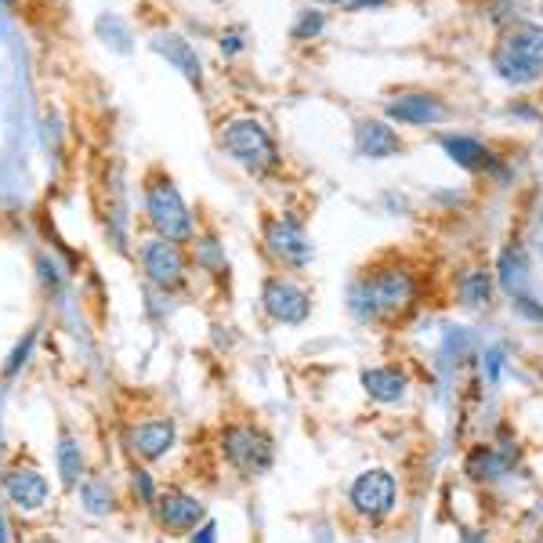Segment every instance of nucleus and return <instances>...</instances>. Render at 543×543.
<instances>
[{"mask_svg": "<svg viewBox=\"0 0 543 543\" xmlns=\"http://www.w3.org/2000/svg\"><path fill=\"white\" fill-rule=\"evenodd\" d=\"M493 69L496 77L515 87L536 84L543 77V26L515 22L493 48Z\"/></svg>", "mask_w": 543, "mask_h": 543, "instance_id": "obj_1", "label": "nucleus"}, {"mask_svg": "<svg viewBox=\"0 0 543 543\" xmlns=\"http://www.w3.org/2000/svg\"><path fill=\"white\" fill-rule=\"evenodd\" d=\"M417 283L406 268H381L373 276H362L352 286V312L359 319H377V315H399L410 308Z\"/></svg>", "mask_w": 543, "mask_h": 543, "instance_id": "obj_2", "label": "nucleus"}, {"mask_svg": "<svg viewBox=\"0 0 543 543\" xmlns=\"http://www.w3.org/2000/svg\"><path fill=\"white\" fill-rule=\"evenodd\" d=\"M221 145H225V153H229L239 167H247V171L254 174L276 167L279 160L272 134H268L265 124H258V120H232V124L221 131Z\"/></svg>", "mask_w": 543, "mask_h": 543, "instance_id": "obj_3", "label": "nucleus"}, {"mask_svg": "<svg viewBox=\"0 0 543 543\" xmlns=\"http://www.w3.org/2000/svg\"><path fill=\"white\" fill-rule=\"evenodd\" d=\"M145 210H149V221H153L163 239L181 243V239L192 236L189 207H185L181 192L174 189L171 181H153V185H149V192H145Z\"/></svg>", "mask_w": 543, "mask_h": 543, "instance_id": "obj_4", "label": "nucleus"}, {"mask_svg": "<svg viewBox=\"0 0 543 543\" xmlns=\"http://www.w3.org/2000/svg\"><path fill=\"white\" fill-rule=\"evenodd\" d=\"M395 496H399V486H395V475H388L384 467H373V471H362L359 478L348 489V500L359 511L362 518H384L391 515L395 507Z\"/></svg>", "mask_w": 543, "mask_h": 543, "instance_id": "obj_5", "label": "nucleus"}, {"mask_svg": "<svg viewBox=\"0 0 543 543\" xmlns=\"http://www.w3.org/2000/svg\"><path fill=\"white\" fill-rule=\"evenodd\" d=\"M225 453L229 460L239 467V471H247V475H261L272 467V439H268L265 431H254V428H229L225 431Z\"/></svg>", "mask_w": 543, "mask_h": 543, "instance_id": "obj_6", "label": "nucleus"}, {"mask_svg": "<svg viewBox=\"0 0 543 543\" xmlns=\"http://www.w3.org/2000/svg\"><path fill=\"white\" fill-rule=\"evenodd\" d=\"M384 116H388L391 124L431 127V124H442V120L449 116V109L442 105V98L428 95V91H402V95L388 98Z\"/></svg>", "mask_w": 543, "mask_h": 543, "instance_id": "obj_7", "label": "nucleus"}, {"mask_svg": "<svg viewBox=\"0 0 543 543\" xmlns=\"http://www.w3.org/2000/svg\"><path fill=\"white\" fill-rule=\"evenodd\" d=\"M261 301H265V312L283 326H301L312 312V297L290 279H268Z\"/></svg>", "mask_w": 543, "mask_h": 543, "instance_id": "obj_8", "label": "nucleus"}, {"mask_svg": "<svg viewBox=\"0 0 543 543\" xmlns=\"http://www.w3.org/2000/svg\"><path fill=\"white\" fill-rule=\"evenodd\" d=\"M402 149L406 145L388 120H359L355 127V153L366 160H391V156H402Z\"/></svg>", "mask_w": 543, "mask_h": 543, "instance_id": "obj_9", "label": "nucleus"}, {"mask_svg": "<svg viewBox=\"0 0 543 543\" xmlns=\"http://www.w3.org/2000/svg\"><path fill=\"white\" fill-rule=\"evenodd\" d=\"M268 247H272V254H276L279 261H286V265H294V268L312 261V243H308L305 229L290 218H279L268 225Z\"/></svg>", "mask_w": 543, "mask_h": 543, "instance_id": "obj_10", "label": "nucleus"}, {"mask_svg": "<svg viewBox=\"0 0 543 543\" xmlns=\"http://www.w3.org/2000/svg\"><path fill=\"white\" fill-rule=\"evenodd\" d=\"M142 265L149 272V279L160 286H174L185 272V261H181V250L174 247L171 239H153L142 247Z\"/></svg>", "mask_w": 543, "mask_h": 543, "instance_id": "obj_11", "label": "nucleus"}, {"mask_svg": "<svg viewBox=\"0 0 543 543\" xmlns=\"http://www.w3.org/2000/svg\"><path fill=\"white\" fill-rule=\"evenodd\" d=\"M362 388L366 395L377 402H402L406 391H410V377L399 370V366H373V370L362 373Z\"/></svg>", "mask_w": 543, "mask_h": 543, "instance_id": "obj_12", "label": "nucleus"}, {"mask_svg": "<svg viewBox=\"0 0 543 543\" xmlns=\"http://www.w3.org/2000/svg\"><path fill=\"white\" fill-rule=\"evenodd\" d=\"M4 489H8L11 504L22 507V511H37V507H44V500H48V482H44V475H37V471H11L8 478H4Z\"/></svg>", "mask_w": 543, "mask_h": 543, "instance_id": "obj_13", "label": "nucleus"}, {"mask_svg": "<svg viewBox=\"0 0 543 543\" xmlns=\"http://www.w3.org/2000/svg\"><path fill=\"white\" fill-rule=\"evenodd\" d=\"M153 48L160 51L174 69H181V77L189 80V84L196 87L203 84V66H200V58H196V51L189 48V40L174 37V33H163V37L153 40Z\"/></svg>", "mask_w": 543, "mask_h": 543, "instance_id": "obj_14", "label": "nucleus"}, {"mask_svg": "<svg viewBox=\"0 0 543 543\" xmlns=\"http://www.w3.org/2000/svg\"><path fill=\"white\" fill-rule=\"evenodd\" d=\"M203 518V504L196 496L185 493H167L160 500V522L174 533H185V529H196V522Z\"/></svg>", "mask_w": 543, "mask_h": 543, "instance_id": "obj_15", "label": "nucleus"}, {"mask_svg": "<svg viewBox=\"0 0 543 543\" xmlns=\"http://www.w3.org/2000/svg\"><path fill=\"white\" fill-rule=\"evenodd\" d=\"M171 446H174V424L171 420H149V424H142V428L131 431V449L134 453H142L145 460L163 457Z\"/></svg>", "mask_w": 543, "mask_h": 543, "instance_id": "obj_16", "label": "nucleus"}, {"mask_svg": "<svg viewBox=\"0 0 543 543\" xmlns=\"http://www.w3.org/2000/svg\"><path fill=\"white\" fill-rule=\"evenodd\" d=\"M442 149H446V156L457 167H464V171H482L489 163V149L478 138H467V134H446L442 138Z\"/></svg>", "mask_w": 543, "mask_h": 543, "instance_id": "obj_17", "label": "nucleus"}, {"mask_svg": "<svg viewBox=\"0 0 543 543\" xmlns=\"http://www.w3.org/2000/svg\"><path fill=\"white\" fill-rule=\"evenodd\" d=\"M500 286H504L511 297H522L525 286H529V261H525L522 247H507L500 254Z\"/></svg>", "mask_w": 543, "mask_h": 543, "instance_id": "obj_18", "label": "nucleus"}, {"mask_svg": "<svg viewBox=\"0 0 543 543\" xmlns=\"http://www.w3.org/2000/svg\"><path fill=\"white\" fill-rule=\"evenodd\" d=\"M58 475L66 486H77L80 475H84V457H80V446L73 439L58 442Z\"/></svg>", "mask_w": 543, "mask_h": 543, "instance_id": "obj_19", "label": "nucleus"}, {"mask_svg": "<svg viewBox=\"0 0 543 543\" xmlns=\"http://www.w3.org/2000/svg\"><path fill=\"white\" fill-rule=\"evenodd\" d=\"M489 294H493V286H489L486 272H467V276L460 279V297H464L467 308L489 305Z\"/></svg>", "mask_w": 543, "mask_h": 543, "instance_id": "obj_20", "label": "nucleus"}, {"mask_svg": "<svg viewBox=\"0 0 543 543\" xmlns=\"http://www.w3.org/2000/svg\"><path fill=\"white\" fill-rule=\"evenodd\" d=\"M507 471V460L496 457L493 449H475L467 460V475L471 478H500Z\"/></svg>", "mask_w": 543, "mask_h": 543, "instance_id": "obj_21", "label": "nucleus"}, {"mask_svg": "<svg viewBox=\"0 0 543 543\" xmlns=\"http://www.w3.org/2000/svg\"><path fill=\"white\" fill-rule=\"evenodd\" d=\"M84 507L91 515H105L113 507V493L105 482H84Z\"/></svg>", "mask_w": 543, "mask_h": 543, "instance_id": "obj_22", "label": "nucleus"}, {"mask_svg": "<svg viewBox=\"0 0 543 543\" xmlns=\"http://www.w3.org/2000/svg\"><path fill=\"white\" fill-rule=\"evenodd\" d=\"M323 26H326L323 11H305V15H301V22L294 26V37H297V40L315 37V33H323Z\"/></svg>", "mask_w": 543, "mask_h": 543, "instance_id": "obj_23", "label": "nucleus"}, {"mask_svg": "<svg viewBox=\"0 0 543 543\" xmlns=\"http://www.w3.org/2000/svg\"><path fill=\"white\" fill-rule=\"evenodd\" d=\"M319 4H334L341 11H370V8H384L388 0H319Z\"/></svg>", "mask_w": 543, "mask_h": 543, "instance_id": "obj_24", "label": "nucleus"}, {"mask_svg": "<svg viewBox=\"0 0 543 543\" xmlns=\"http://www.w3.org/2000/svg\"><path fill=\"white\" fill-rule=\"evenodd\" d=\"M515 312H522V315H529V319H543V308H536L533 305V297H515Z\"/></svg>", "mask_w": 543, "mask_h": 543, "instance_id": "obj_25", "label": "nucleus"}, {"mask_svg": "<svg viewBox=\"0 0 543 543\" xmlns=\"http://www.w3.org/2000/svg\"><path fill=\"white\" fill-rule=\"evenodd\" d=\"M239 48H243L239 33H229V37H221V51H239Z\"/></svg>", "mask_w": 543, "mask_h": 543, "instance_id": "obj_26", "label": "nucleus"}, {"mask_svg": "<svg viewBox=\"0 0 543 543\" xmlns=\"http://www.w3.org/2000/svg\"><path fill=\"white\" fill-rule=\"evenodd\" d=\"M486 359H489V381L496 384V373H500V352H489Z\"/></svg>", "mask_w": 543, "mask_h": 543, "instance_id": "obj_27", "label": "nucleus"}, {"mask_svg": "<svg viewBox=\"0 0 543 543\" xmlns=\"http://www.w3.org/2000/svg\"><path fill=\"white\" fill-rule=\"evenodd\" d=\"M138 489H142V496L153 504V482H149V475H138Z\"/></svg>", "mask_w": 543, "mask_h": 543, "instance_id": "obj_28", "label": "nucleus"}, {"mask_svg": "<svg viewBox=\"0 0 543 543\" xmlns=\"http://www.w3.org/2000/svg\"><path fill=\"white\" fill-rule=\"evenodd\" d=\"M214 533H218V529H214V525H203V529H200V536H196V540H192V543H214Z\"/></svg>", "mask_w": 543, "mask_h": 543, "instance_id": "obj_29", "label": "nucleus"}, {"mask_svg": "<svg viewBox=\"0 0 543 543\" xmlns=\"http://www.w3.org/2000/svg\"><path fill=\"white\" fill-rule=\"evenodd\" d=\"M29 341H33V337H29ZM29 341H26V344H22L19 352H15V359H11V362H8V373H11V370H19V362H22V359H26V352H29Z\"/></svg>", "mask_w": 543, "mask_h": 543, "instance_id": "obj_30", "label": "nucleus"}, {"mask_svg": "<svg viewBox=\"0 0 543 543\" xmlns=\"http://www.w3.org/2000/svg\"><path fill=\"white\" fill-rule=\"evenodd\" d=\"M37 543H58V540H51V536H44V540H37Z\"/></svg>", "mask_w": 543, "mask_h": 543, "instance_id": "obj_31", "label": "nucleus"}, {"mask_svg": "<svg viewBox=\"0 0 543 543\" xmlns=\"http://www.w3.org/2000/svg\"><path fill=\"white\" fill-rule=\"evenodd\" d=\"M540 254H543V247H540Z\"/></svg>", "mask_w": 543, "mask_h": 543, "instance_id": "obj_32", "label": "nucleus"}, {"mask_svg": "<svg viewBox=\"0 0 543 543\" xmlns=\"http://www.w3.org/2000/svg\"><path fill=\"white\" fill-rule=\"evenodd\" d=\"M540 543H543V540H540Z\"/></svg>", "mask_w": 543, "mask_h": 543, "instance_id": "obj_33", "label": "nucleus"}]
</instances>
